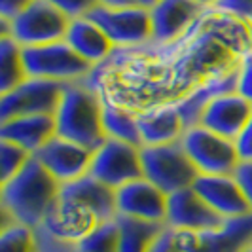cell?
I'll return each instance as SVG.
<instances>
[{
    "instance_id": "6da1fadb",
    "label": "cell",
    "mask_w": 252,
    "mask_h": 252,
    "mask_svg": "<svg viewBox=\"0 0 252 252\" xmlns=\"http://www.w3.org/2000/svg\"><path fill=\"white\" fill-rule=\"evenodd\" d=\"M61 195V182L46 171L32 156L31 161L8 182L0 186V207L13 216L15 222L31 227L44 224Z\"/></svg>"
},
{
    "instance_id": "7a4b0ae2",
    "label": "cell",
    "mask_w": 252,
    "mask_h": 252,
    "mask_svg": "<svg viewBox=\"0 0 252 252\" xmlns=\"http://www.w3.org/2000/svg\"><path fill=\"white\" fill-rule=\"evenodd\" d=\"M55 124L57 135L93 152L108 139L102 126L101 95L88 80L64 86L63 99L55 112Z\"/></svg>"
},
{
    "instance_id": "3957f363",
    "label": "cell",
    "mask_w": 252,
    "mask_h": 252,
    "mask_svg": "<svg viewBox=\"0 0 252 252\" xmlns=\"http://www.w3.org/2000/svg\"><path fill=\"white\" fill-rule=\"evenodd\" d=\"M252 243V213L231 218L218 229L165 227L152 252H243Z\"/></svg>"
},
{
    "instance_id": "277c9868",
    "label": "cell",
    "mask_w": 252,
    "mask_h": 252,
    "mask_svg": "<svg viewBox=\"0 0 252 252\" xmlns=\"http://www.w3.org/2000/svg\"><path fill=\"white\" fill-rule=\"evenodd\" d=\"M0 36H12L21 48H34L64 40L70 17L48 0H32L15 19H0Z\"/></svg>"
},
{
    "instance_id": "5b68a950",
    "label": "cell",
    "mask_w": 252,
    "mask_h": 252,
    "mask_svg": "<svg viewBox=\"0 0 252 252\" xmlns=\"http://www.w3.org/2000/svg\"><path fill=\"white\" fill-rule=\"evenodd\" d=\"M23 63L29 78H46L63 84L84 82L95 68L80 53H76L66 40L23 48Z\"/></svg>"
},
{
    "instance_id": "8992f818",
    "label": "cell",
    "mask_w": 252,
    "mask_h": 252,
    "mask_svg": "<svg viewBox=\"0 0 252 252\" xmlns=\"http://www.w3.org/2000/svg\"><path fill=\"white\" fill-rule=\"evenodd\" d=\"M142 175L154 182L165 193H175L178 189L191 188L199 171L191 163L180 142L140 146Z\"/></svg>"
},
{
    "instance_id": "52a82bcc",
    "label": "cell",
    "mask_w": 252,
    "mask_h": 252,
    "mask_svg": "<svg viewBox=\"0 0 252 252\" xmlns=\"http://www.w3.org/2000/svg\"><path fill=\"white\" fill-rule=\"evenodd\" d=\"M180 144L199 175H233L241 163L235 140L216 135L203 126L189 127Z\"/></svg>"
},
{
    "instance_id": "ba28073f",
    "label": "cell",
    "mask_w": 252,
    "mask_h": 252,
    "mask_svg": "<svg viewBox=\"0 0 252 252\" xmlns=\"http://www.w3.org/2000/svg\"><path fill=\"white\" fill-rule=\"evenodd\" d=\"M64 86L46 78H27L17 88L0 95V122L19 116H55Z\"/></svg>"
},
{
    "instance_id": "9c48e42d",
    "label": "cell",
    "mask_w": 252,
    "mask_h": 252,
    "mask_svg": "<svg viewBox=\"0 0 252 252\" xmlns=\"http://www.w3.org/2000/svg\"><path fill=\"white\" fill-rule=\"evenodd\" d=\"M88 17L106 32L116 50L140 48L152 42L150 10L137 4L126 8H108L99 4L88 13Z\"/></svg>"
},
{
    "instance_id": "30bf717a",
    "label": "cell",
    "mask_w": 252,
    "mask_h": 252,
    "mask_svg": "<svg viewBox=\"0 0 252 252\" xmlns=\"http://www.w3.org/2000/svg\"><path fill=\"white\" fill-rule=\"evenodd\" d=\"M89 175L114 189L122 188L131 180L142 178L144 175H142L140 146L108 137L93 152Z\"/></svg>"
},
{
    "instance_id": "8fae6325",
    "label": "cell",
    "mask_w": 252,
    "mask_h": 252,
    "mask_svg": "<svg viewBox=\"0 0 252 252\" xmlns=\"http://www.w3.org/2000/svg\"><path fill=\"white\" fill-rule=\"evenodd\" d=\"M207 8L193 0H159L150 10L152 42L150 46L169 48L180 42L197 23Z\"/></svg>"
},
{
    "instance_id": "7c38bea8",
    "label": "cell",
    "mask_w": 252,
    "mask_h": 252,
    "mask_svg": "<svg viewBox=\"0 0 252 252\" xmlns=\"http://www.w3.org/2000/svg\"><path fill=\"white\" fill-rule=\"evenodd\" d=\"M34 158L46 167V171L57 182L68 184L89 175L93 150L78 144L74 140L64 139L61 135H55L42 150L34 154Z\"/></svg>"
},
{
    "instance_id": "4fadbf2b",
    "label": "cell",
    "mask_w": 252,
    "mask_h": 252,
    "mask_svg": "<svg viewBox=\"0 0 252 252\" xmlns=\"http://www.w3.org/2000/svg\"><path fill=\"white\" fill-rule=\"evenodd\" d=\"M167 201L169 193L144 177L131 180L116 189V209L122 216L165 224Z\"/></svg>"
},
{
    "instance_id": "5bb4252c",
    "label": "cell",
    "mask_w": 252,
    "mask_h": 252,
    "mask_svg": "<svg viewBox=\"0 0 252 252\" xmlns=\"http://www.w3.org/2000/svg\"><path fill=\"white\" fill-rule=\"evenodd\" d=\"M226 222V218L218 215L193 188H184L175 193H169L167 218H165L167 227L201 231V229H218Z\"/></svg>"
},
{
    "instance_id": "9a60e30c",
    "label": "cell",
    "mask_w": 252,
    "mask_h": 252,
    "mask_svg": "<svg viewBox=\"0 0 252 252\" xmlns=\"http://www.w3.org/2000/svg\"><path fill=\"white\" fill-rule=\"evenodd\" d=\"M101 224L102 220L89 207L59 197L57 205L51 209L42 227H46L51 235L59 237L64 243L78 247Z\"/></svg>"
},
{
    "instance_id": "2e32d148",
    "label": "cell",
    "mask_w": 252,
    "mask_h": 252,
    "mask_svg": "<svg viewBox=\"0 0 252 252\" xmlns=\"http://www.w3.org/2000/svg\"><path fill=\"white\" fill-rule=\"evenodd\" d=\"M252 118V102L237 91H229L215 97L205 106L199 126L215 131L229 140H237L241 131Z\"/></svg>"
},
{
    "instance_id": "e0dca14e",
    "label": "cell",
    "mask_w": 252,
    "mask_h": 252,
    "mask_svg": "<svg viewBox=\"0 0 252 252\" xmlns=\"http://www.w3.org/2000/svg\"><path fill=\"white\" fill-rule=\"evenodd\" d=\"M191 188L226 220L252 213L243 188L233 175H199Z\"/></svg>"
},
{
    "instance_id": "ac0fdd59",
    "label": "cell",
    "mask_w": 252,
    "mask_h": 252,
    "mask_svg": "<svg viewBox=\"0 0 252 252\" xmlns=\"http://www.w3.org/2000/svg\"><path fill=\"white\" fill-rule=\"evenodd\" d=\"M142 146H159L180 142L188 131L186 120L177 102H167L137 114Z\"/></svg>"
},
{
    "instance_id": "d6986e66",
    "label": "cell",
    "mask_w": 252,
    "mask_h": 252,
    "mask_svg": "<svg viewBox=\"0 0 252 252\" xmlns=\"http://www.w3.org/2000/svg\"><path fill=\"white\" fill-rule=\"evenodd\" d=\"M57 135L55 116H19L0 122V140H10L32 156Z\"/></svg>"
},
{
    "instance_id": "ffe728a7",
    "label": "cell",
    "mask_w": 252,
    "mask_h": 252,
    "mask_svg": "<svg viewBox=\"0 0 252 252\" xmlns=\"http://www.w3.org/2000/svg\"><path fill=\"white\" fill-rule=\"evenodd\" d=\"M64 40L72 46V50H76V53H80L93 66L102 64L106 59H110V55L116 51L112 40L106 36V32L93 19H89L88 15L70 19L68 32H66Z\"/></svg>"
},
{
    "instance_id": "44dd1931",
    "label": "cell",
    "mask_w": 252,
    "mask_h": 252,
    "mask_svg": "<svg viewBox=\"0 0 252 252\" xmlns=\"http://www.w3.org/2000/svg\"><path fill=\"white\" fill-rule=\"evenodd\" d=\"M61 199L82 203L89 207L102 222L114 220L118 216L116 209V189L102 184L101 180L93 178L91 175L78 178L74 182L61 184Z\"/></svg>"
},
{
    "instance_id": "7402d4cb",
    "label": "cell",
    "mask_w": 252,
    "mask_h": 252,
    "mask_svg": "<svg viewBox=\"0 0 252 252\" xmlns=\"http://www.w3.org/2000/svg\"><path fill=\"white\" fill-rule=\"evenodd\" d=\"M120 226V249L118 252H152L158 237L163 233L167 224L148 222L131 216H116Z\"/></svg>"
},
{
    "instance_id": "603a6c76",
    "label": "cell",
    "mask_w": 252,
    "mask_h": 252,
    "mask_svg": "<svg viewBox=\"0 0 252 252\" xmlns=\"http://www.w3.org/2000/svg\"><path fill=\"white\" fill-rule=\"evenodd\" d=\"M102 101V126L104 131L110 139H118L129 142V144H135V146H142V140H140V131L139 124H137V114L127 110L124 106L116 104L110 99H104Z\"/></svg>"
},
{
    "instance_id": "cb8c5ba5",
    "label": "cell",
    "mask_w": 252,
    "mask_h": 252,
    "mask_svg": "<svg viewBox=\"0 0 252 252\" xmlns=\"http://www.w3.org/2000/svg\"><path fill=\"white\" fill-rule=\"evenodd\" d=\"M27 78L23 48L12 36H0V95L17 88Z\"/></svg>"
},
{
    "instance_id": "d4e9b609",
    "label": "cell",
    "mask_w": 252,
    "mask_h": 252,
    "mask_svg": "<svg viewBox=\"0 0 252 252\" xmlns=\"http://www.w3.org/2000/svg\"><path fill=\"white\" fill-rule=\"evenodd\" d=\"M0 252H38L34 227L15 222L0 229Z\"/></svg>"
},
{
    "instance_id": "484cf974",
    "label": "cell",
    "mask_w": 252,
    "mask_h": 252,
    "mask_svg": "<svg viewBox=\"0 0 252 252\" xmlns=\"http://www.w3.org/2000/svg\"><path fill=\"white\" fill-rule=\"evenodd\" d=\"M120 249V226L118 220H106L89 237L78 245V252H118Z\"/></svg>"
},
{
    "instance_id": "4316f807",
    "label": "cell",
    "mask_w": 252,
    "mask_h": 252,
    "mask_svg": "<svg viewBox=\"0 0 252 252\" xmlns=\"http://www.w3.org/2000/svg\"><path fill=\"white\" fill-rule=\"evenodd\" d=\"M32 154L27 152L25 148L13 144L10 140H0V182H8L13 178L29 161H31Z\"/></svg>"
},
{
    "instance_id": "83f0119b",
    "label": "cell",
    "mask_w": 252,
    "mask_h": 252,
    "mask_svg": "<svg viewBox=\"0 0 252 252\" xmlns=\"http://www.w3.org/2000/svg\"><path fill=\"white\" fill-rule=\"evenodd\" d=\"M36 231V243H38V252H78V247L68 245L61 241L59 237L51 235L46 227L38 226L34 227Z\"/></svg>"
},
{
    "instance_id": "f1b7e54d",
    "label": "cell",
    "mask_w": 252,
    "mask_h": 252,
    "mask_svg": "<svg viewBox=\"0 0 252 252\" xmlns=\"http://www.w3.org/2000/svg\"><path fill=\"white\" fill-rule=\"evenodd\" d=\"M53 6H57L59 10H63L70 19L76 17H84L88 15L95 6H99V0H48Z\"/></svg>"
},
{
    "instance_id": "f546056e",
    "label": "cell",
    "mask_w": 252,
    "mask_h": 252,
    "mask_svg": "<svg viewBox=\"0 0 252 252\" xmlns=\"http://www.w3.org/2000/svg\"><path fill=\"white\" fill-rule=\"evenodd\" d=\"M215 8L249 23L252 19V0H218Z\"/></svg>"
},
{
    "instance_id": "4dcf8cb0",
    "label": "cell",
    "mask_w": 252,
    "mask_h": 252,
    "mask_svg": "<svg viewBox=\"0 0 252 252\" xmlns=\"http://www.w3.org/2000/svg\"><path fill=\"white\" fill-rule=\"evenodd\" d=\"M235 91L243 95L247 101L252 102V53H249L239 66V74H237V88Z\"/></svg>"
},
{
    "instance_id": "1f68e13d",
    "label": "cell",
    "mask_w": 252,
    "mask_h": 252,
    "mask_svg": "<svg viewBox=\"0 0 252 252\" xmlns=\"http://www.w3.org/2000/svg\"><path fill=\"white\" fill-rule=\"evenodd\" d=\"M233 177L237 178L239 186L243 188V193L252 209V161H241L239 167L235 169Z\"/></svg>"
},
{
    "instance_id": "d6a6232c",
    "label": "cell",
    "mask_w": 252,
    "mask_h": 252,
    "mask_svg": "<svg viewBox=\"0 0 252 252\" xmlns=\"http://www.w3.org/2000/svg\"><path fill=\"white\" fill-rule=\"evenodd\" d=\"M235 146L239 152L241 161H252V118L241 131V135L235 140Z\"/></svg>"
},
{
    "instance_id": "836d02e7",
    "label": "cell",
    "mask_w": 252,
    "mask_h": 252,
    "mask_svg": "<svg viewBox=\"0 0 252 252\" xmlns=\"http://www.w3.org/2000/svg\"><path fill=\"white\" fill-rule=\"evenodd\" d=\"M32 0H0V19L12 21Z\"/></svg>"
},
{
    "instance_id": "e575fe53",
    "label": "cell",
    "mask_w": 252,
    "mask_h": 252,
    "mask_svg": "<svg viewBox=\"0 0 252 252\" xmlns=\"http://www.w3.org/2000/svg\"><path fill=\"white\" fill-rule=\"evenodd\" d=\"M102 6H108V8H126V6H133L135 0H99Z\"/></svg>"
},
{
    "instance_id": "d590c367",
    "label": "cell",
    "mask_w": 252,
    "mask_h": 252,
    "mask_svg": "<svg viewBox=\"0 0 252 252\" xmlns=\"http://www.w3.org/2000/svg\"><path fill=\"white\" fill-rule=\"evenodd\" d=\"M159 0H135V4L140 6V8H146V10H152Z\"/></svg>"
},
{
    "instance_id": "8d00e7d4",
    "label": "cell",
    "mask_w": 252,
    "mask_h": 252,
    "mask_svg": "<svg viewBox=\"0 0 252 252\" xmlns=\"http://www.w3.org/2000/svg\"><path fill=\"white\" fill-rule=\"evenodd\" d=\"M193 2H197L203 8H215L216 4H218V0H193Z\"/></svg>"
},
{
    "instance_id": "74e56055",
    "label": "cell",
    "mask_w": 252,
    "mask_h": 252,
    "mask_svg": "<svg viewBox=\"0 0 252 252\" xmlns=\"http://www.w3.org/2000/svg\"><path fill=\"white\" fill-rule=\"evenodd\" d=\"M243 252H252V243H251V245H249V247H247V249H245Z\"/></svg>"
},
{
    "instance_id": "f35d334b",
    "label": "cell",
    "mask_w": 252,
    "mask_h": 252,
    "mask_svg": "<svg viewBox=\"0 0 252 252\" xmlns=\"http://www.w3.org/2000/svg\"><path fill=\"white\" fill-rule=\"evenodd\" d=\"M251 27H252V19H251Z\"/></svg>"
}]
</instances>
